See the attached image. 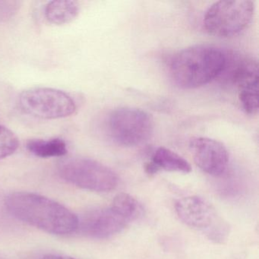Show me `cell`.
Wrapping results in <instances>:
<instances>
[{
  "label": "cell",
  "instance_id": "1",
  "mask_svg": "<svg viewBox=\"0 0 259 259\" xmlns=\"http://www.w3.org/2000/svg\"><path fill=\"white\" fill-rule=\"evenodd\" d=\"M5 204L16 219L47 233L66 235L78 229L79 219L73 212L38 194L13 192L7 197Z\"/></svg>",
  "mask_w": 259,
  "mask_h": 259
},
{
  "label": "cell",
  "instance_id": "2",
  "mask_svg": "<svg viewBox=\"0 0 259 259\" xmlns=\"http://www.w3.org/2000/svg\"><path fill=\"white\" fill-rule=\"evenodd\" d=\"M227 54L213 45H199L177 53L170 63L174 82L184 89L202 87L221 76L227 63Z\"/></svg>",
  "mask_w": 259,
  "mask_h": 259
},
{
  "label": "cell",
  "instance_id": "3",
  "mask_svg": "<svg viewBox=\"0 0 259 259\" xmlns=\"http://www.w3.org/2000/svg\"><path fill=\"white\" fill-rule=\"evenodd\" d=\"M254 13L250 0H225L212 4L204 16L203 25L208 34L221 38L238 35L248 26Z\"/></svg>",
  "mask_w": 259,
  "mask_h": 259
},
{
  "label": "cell",
  "instance_id": "4",
  "mask_svg": "<svg viewBox=\"0 0 259 259\" xmlns=\"http://www.w3.org/2000/svg\"><path fill=\"white\" fill-rule=\"evenodd\" d=\"M57 170L63 180L81 189L107 192L117 186L116 172L97 160L79 157L63 158L57 164Z\"/></svg>",
  "mask_w": 259,
  "mask_h": 259
},
{
  "label": "cell",
  "instance_id": "5",
  "mask_svg": "<svg viewBox=\"0 0 259 259\" xmlns=\"http://www.w3.org/2000/svg\"><path fill=\"white\" fill-rule=\"evenodd\" d=\"M20 108L27 115L41 119H57L72 116L76 104L66 92L51 88H34L21 93Z\"/></svg>",
  "mask_w": 259,
  "mask_h": 259
},
{
  "label": "cell",
  "instance_id": "6",
  "mask_svg": "<svg viewBox=\"0 0 259 259\" xmlns=\"http://www.w3.org/2000/svg\"><path fill=\"white\" fill-rule=\"evenodd\" d=\"M107 128L115 143L123 147H135L148 140L154 124L147 112L133 107H120L110 113Z\"/></svg>",
  "mask_w": 259,
  "mask_h": 259
},
{
  "label": "cell",
  "instance_id": "7",
  "mask_svg": "<svg viewBox=\"0 0 259 259\" xmlns=\"http://www.w3.org/2000/svg\"><path fill=\"white\" fill-rule=\"evenodd\" d=\"M175 210L182 222L188 227L204 232L210 240L222 242L227 238L228 225L204 198L198 196L180 198L176 203Z\"/></svg>",
  "mask_w": 259,
  "mask_h": 259
},
{
  "label": "cell",
  "instance_id": "8",
  "mask_svg": "<svg viewBox=\"0 0 259 259\" xmlns=\"http://www.w3.org/2000/svg\"><path fill=\"white\" fill-rule=\"evenodd\" d=\"M189 148L195 164L206 174L220 177L227 170L228 151L221 142L206 137L193 138Z\"/></svg>",
  "mask_w": 259,
  "mask_h": 259
},
{
  "label": "cell",
  "instance_id": "9",
  "mask_svg": "<svg viewBox=\"0 0 259 259\" xmlns=\"http://www.w3.org/2000/svg\"><path fill=\"white\" fill-rule=\"evenodd\" d=\"M128 222L108 208L89 211L78 223V228L86 236L94 239H107L120 233Z\"/></svg>",
  "mask_w": 259,
  "mask_h": 259
},
{
  "label": "cell",
  "instance_id": "10",
  "mask_svg": "<svg viewBox=\"0 0 259 259\" xmlns=\"http://www.w3.org/2000/svg\"><path fill=\"white\" fill-rule=\"evenodd\" d=\"M161 169L168 172L189 174L192 171V166L186 159L177 153L165 147H160L154 151L151 161L145 165V171L153 175Z\"/></svg>",
  "mask_w": 259,
  "mask_h": 259
},
{
  "label": "cell",
  "instance_id": "11",
  "mask_svg": "<svg viewBox=\"0 0 259 259\" xmlns=\"http://www.w3.org/2000/svg\"><path fill=\"white\" fill-rule=\"evenodd\" d=\"M79 4L76 1L58 0L47 4L45 16L50 23L63 25L73 22L79 14Z\"/></svg>",
  "mask_w": 259,
  "mask_h": 259
},
{
  "label": "cell",
  "instance_id": "12",
  "mask_svg": "<svg viewBox=\"0 0 259 259\" xmlns=\"http://www.w3.org/2000/svg\"><path fill=\"white\" fill-rule=\"evenodd\" d=\"M26 148L31 154L40 158L64 157L68 153L66 142L58 138L31 139L27 142Z\"/></svg>",
  "mask_w": 259,
  "mask_h": 259
},
{
  "label": "cell",
  "instance_id": "13",
  "mask_svg": "<svg viewBox=\"0 0 259 259\" xmlns=\"http://www.w3.org/2000/svg\"><path fill=\"white\" fill-rule=\"evenodd\" d=\"M110 207L128 223L139 219L144 213L142 204L134 197L126 193L118 194Z\"/></svg>",
  "mask_w": 259,
  "mask_h": 259
},
{
  "label": "cell",
  "instance_id": "14",
  "mask_svg": "<svg viewBox=\"0 0 259 259\" xmlns=\"http://www.w3.org/2000/svg\"><path fill=\"white\" fill-rule=\"evenodd\" d=\"M19 139L14 133L0 125V160L10 157L19 148Z\"/></svg>",
  "mask_w": 259,
  "mask_h": 259
},
{
  "label": "cell",
  "instance_id": "15",
  "mask_svg": "<svg viewBox=\"0 0 259 259\" xmlns=\"http://www.w3.org/2000/svg\"><path fill=\"white\" fill-rule=\"evenodd\" d=\"M17 8L16 2L0 1V21L7 20L9 18L12 17Z\"/></svg>",
  "mask_w": 259,
  "mask_h": 259
},
{
  "label": "cell",
  "instance_id": "16",
  "mask_svg": "<svg viewBox=\"0 0 259 259\" xmlns=\"http://www.w3.org/2000/svg\"><path fill=\"white\" fill-rule=\"evenodd\" d=\"M41 259H76L74 257H69V256L60 255V254H48Z\"/></svg>",
  "mask_w": 259,
  "mask_h": 259
}]
</instances>
